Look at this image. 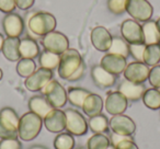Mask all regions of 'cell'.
Masks as SVG:
<instances>
[{
  "label": "cell",
  "mask_w": 160,
  "mask_h": 149,
  "mask_svg": "<svg viewBox=\"0 0 160 149\" xmlns=\"http://www.w3.org/2000/svg\"><path fill=\"white\" fill-rule=\"evenodd\" d=\"M27 18L28 30L35 36H45L55 31L57 25L55 16L46 11H35Z\"/></svg>",
  "instance_id": "1"
},
{
  "label": "cell",
  "mask_w": 160,
  "mask_h": 149,
  "mask_svg": "<svg viewBox=\"0 0 160 149\" xmlns=\"http://www.w3.org/2000/svg\"><path fill=\"white\" fill-rule=\"evenodd\" d=\"M82 65H85V62L79 52L75 48H68L60 55L59 65L57 67L58 75L62 79L68 81Z\"/></svg>",
  "instance_id": "2"
},
{
  "label": "cell",
  "mask_w": 160,
  "mask_h": 149,
  "mask_svg": "<svg viewBox=\"0 0 160 149\" xmlns=\"http://www.w3.org/2000/svg\"><path fill=\"white\" fill-rule=\"evenodd\" d=\"M43 126V120L32 112H27L20 117L18 134L24 142H30L36 138Z\"/></svg>",
  "instance_id": "3"
},
{
  "label": "cell",
  "mask_w": 160,
  "mask_h": 149,
  "mask_svg": "<svg viewBox=\"0 0 160 149\" xmlns=\"http://www.w3.org/2000/svg\"><path fill=\"white\" fill-rule=\"evenodd\" d=\"M19 122L20 117L12 107H7L0 110V138H18Z\"/></svg>",
  "instance_id": "4"
},
{
  "label": "cell",
  "mask_w": 160,
  "mask_h": 149,
  "mask_svg": "<svg viewBox=\"0 0 160 149\" xmlns=\"http://www.w3.org/2000/svg\"><path fill=\"white\" fill-rule=\"evenodd\" d=\"M42 94L47 99L54 109H60L67 103V91L55 79H52L42 90Z\"/></svg>",
  "instance_id": "5"
},
{
  "label": "cell",
  "mask_w": 160,
  "mask_h": 149,
  "mask_svg": "<svg viewBox=\"0 0 160 149\" xmlns=\"http://www.w3.org/2000/svg\"><path fill=\"white\" fill-rule=\"evenodd\" d=\"M126 12L136 21L146 22L151 20L153 8L148 0H128Z\"/></svg>",
  "instance_id": "6"
},
{
  "label": "cell",
  "mask_w": 160,
  "mask_h": 149,
  "mask_svg": "<svg viewBox=\"0 0 160 149\" xmlns=\"http://www.w3.org/2000/svg\"><path fill=\"white\" fill-rule=\"evenodd\" d=\"M42 45L45 51L62 55L69 48V40L62 32L53 31L43 36Z\"/></svg>",
  "instance_id": "7"
},
{
  "label": "cell",
  "mask_w": 160,
  "mask_h": 149,
  "mask_svg": "<svg viewBox=\"0 0 160 149\" xmlns=\"http://www.w3.org/2000/svg\"><path fill=\"white\" fill-rule=\"evenodd\" d=\"M66 115V129L68 133L75 136H82L88 132V122L83 115L77 110L67 109L65 111Z\"/></svg>",
  "instance_id": "8"
},
{
  "label": "cell",
  "mask_w": 160,
  "mask_h": 149,
  "mask_svg": "<svg viewBox=\"0 0 160 149\" xmlns=\"http://www.w3.org/2000/svg\"><path fill=\"white\" fill-rule=\"evenodd\" d=\"M53 77H54L53 70L40 67V68H38L32 73L31 76L25 78L24 86L29 91L32 92L41 91L53 79Z\"/></svg>",
  "instance_id": "9"
},
{
  "label": "cell",
  "mask_w": 160,
  "mask_h": 149,
  "mask_svg": "<svg viewBox=\"0 0 160 149\" xmlns=\"http://www.w3.org/2000/svg\"><path fill=\"white\" fill-rule=\"evenodd\" d=\"M109 128L118 135L132 136L136 131V124L129 116L124 114L113 115L109 121Z\"/></svg>",
  "instance_id": "10"
},
{
  "label": "cell",
  "mask_w": 160,
  "mask_h": 149,
  "mask_svg": "<svg viewBox=\"0 0 160 149\" xmlns=\"http://www.w3.org/2000/svg\"><path fill=\"white\" fill-rule=\"evenodd\" d=\"M121 34L128 44L144 43L142 25L134 19H127L123 21L121 24Z\"/></svg>",
  "instance_id": "11"
},
{
  "label": "cell",
  "mask_w": 160,
  "mask_h": 149,
  "mask_svg": "<svg viewBox=\"0 0 160 149\" xmlns=\"http://www.w3.org/2000/svg\"><path fill=\"white\" fill-rule=\"evenodd\" d=\"M150 68L142 62H132L124 70V78L135 83H144L148 80Z\"/></svg>",
  "instance_id": "12"
},
{
  "label": "cell",
  "mask_w": 160,
  "mask_h": 149,
  "mask_svg": "<svg viewBox=\"0 0 160 149\" xmlns=\"http://www.w3.org/2000/svg\"><path fill=\"white\" fill-rule=\"evenodd\" d=\"M90 40H91L94 48L98 49L99 52L108 53L110 47H111L113 36L104 27L98 25V27L92 29L91 34H90Z\"/></svg>",
  "instance_id": "13"
},
{
  "label": "cell",
  "mask_w": 160,
  "mask_h": 149,
  "mask_svg": "<svg viewBox=\"0 0 160 149\" xmlns=\"http://www.w3.org/2000/svg\"><path fill=\"white\" fill-rule=\"evenodd\" d=\"M2 29L7 37H20L24 30V21L19 14L8 13L2 19Z\"/></svg>",
  "instance_id": "14"
},
{
  "label": "cell",
  "mask_w": 160,
  "mask_h": 149,
  "mask_svg": "<svg viewBox=\"0 0 160 149\" xmlns=\"http://www.w3.org/2000/svg\"><path fill=\"white\" fill-rule=\"evenodd\" d=\"M128 101L118 91L110 92L104 101V109L111 115L123 114L127 109Z\"/></svg>",
  "instance_id": "15"
},
{
  "label": "cell",
  "mask_w": 160,
  "mask_h": 149,
  "mask_svg": "<svg viewBox=\"0 0 160 149\" xmlns=\"http://www.w3.org/2000/svg\"><path fill=\"white\" fill-rule=\"evenodd\" d=\"M43 124L51 133H62L66 129V115L60 109H53L44 118Z\"/></svg>",
  "instance_id": "16"
},
{
  "label": "cell",
  "mask_w": 160,
  "mask_h": 149,
  "mask_svg": "<svg viewBox=\"0 0 160 149\" xmlns=\"http://www.w3.org/2000/svg\"><path fill=\"white\" fill-rule=\"evenodd\" d=\"M100 66L104 68L107 71L111 72L112 75H120L123 73L127 66L126 58L120 55H115V54L107 53L102 57L100 62Z\"/></svg>",
  "instance_id": "17"
},
{
  "label": "cell",
  "mask_w": 160,
  "mask_h": 149,
  "mask_svg": "<svg viewBox=\"0 0 160 149\" xmlns=\"http://www.w3.org/2000/svg\"><path fill=\"white\" fill-rule=\"evenodd\" d=\"M118 91L122 93L127 99V101L135 102V101L142 99V96L146 91V87L144 86V83H135L125 79L120 83Z\"/></svg>",
  "instance_id": "18"
},
{
  "label": "cell",
  "mask_w": 160,
  "mask_h": 149,
  "mask_svg": "<svg viewBox=\"0 0 160 149\" xmlns=\"http://www.w3.org/2000/svg\"><path fill=\"white\" fill-rule=\"evenodd\" d=\"M91 77L94 85L97 87L101 88V89L111 88L112 86H114V83L116 81L115 75H112L111 72L107 71L100 65L93 66V68L91 69Z\"/></svg>",
  "instance_id": "19"
},
{
  "label": "cell",
  "mask_w": 160,
  "mask_h": 149,
  "mask_svg": "<svg viewBox=\"0 0 160 149\" xmlns=\"http://www.w3.org/2000/svg\"><path fill=\"white\" fill-rule=\"evenodd\" d=\"M54 107L47 101L44 96H33L29 100V110L30 112L38 115L41 118H44Z\"/></svg>",
  "instance_id": "20"
},
{
  "label": "cell",
  "mask_w": 160,
  "mask_h": 149,
  "mask_svg": "<svg viewBox=\"0 0 160 149\" xmlns=\"http://www.w3.org/2000/svg\"><path fill=\"white\" fill-rule=\"evenodd\" d=\"M103 107H104V102H103L102 98L96 93H90L86 98L81 109H82L83 113L86 115H88L89 117H92V116L101 114Z\"/></svg>",
  "instance_id": "21"
},
{
  "label": "cell",
  "mask_w": 160,
  "mask_h": 149,
  "mask_svg": "<svg viewBox=\"0 0 160 149\" xmlns=\"http://www.w3.org/2000/svg\"><path fill=\"white\" fill-rule=\"evenodd\" d=\"M142 36H144L145 45L160 44V31L157 27V23L153 20L144 22L142 25Z\"/></svg>",
  "instance_id": "22"
},
{
  "label": "cell",
  "mask_w": 160,
  "mask_h": 149,
  "mask_svg": "<svg viewBox=\"0 0 160 149\" xmlns=\"http://www.w3.org/2000/svg\"><path fill=\"white\" fill-rule=\"evenodd\" d=\"M19 46H20V38L19 37H6L2 49H1L6 59L10 60V62H19L21 59Z\"/></svg>",
  "instance_id": "23"
},
{
  "label": "cell",
  "mask_w": 160,
  "mask_h": 149,
  "mask_svg": "<svg viewBox=\"0 0 160 149\" xmlns=\"http://www.w3.org/2000/svg\"><path fill=\"white\" fill-rule=\"evenodd\" d=\"M21 58H28V59H34L40 55V47H38L36 41L30 37H24L20 40V46H19Z\"/></svg>",
  "instance_id": "24"
},
{
  "label": "cell",
  "mask_w": 160,
  "mask_h": 149,
  "mask_svg": "<svg viewBox=\"0 0 160 149\" xmlns=\"http://www.w3.org/2000/svg\"><path fill=\"white\" fill-rule=\"evenodd\" d=\"M91 92H89L87 89L79 87H69L67 90V100L73 107H81Z\"/></svg>",
  "instance_id": "25"
},
{
  "label": "cell",
  "mask_w": 160,
  "mask_h": 149,
  "mask_svg": "<svg viewBox=\"0 0 160 149\" xmlns=\"http://www.w3.org/2000/svg\"><path fill=\"white\" fill-rule=\"evenodd\" d=\"M60 60V55L55 53H52L48 51H43L42 53L38 55V64L42 68L49 69V70H54L58 67Z\"/></svg>",
  "instance_id": "26"
},
{
  "label": "cell",
  "mask_w": 160,
  "mask_h": 149,
  "mask_svg": "<svg viewBox=\"0 0 160 149\" xmlns=\"http://www.w3.org/2000/svg\"><path fill=\"white\" fill-rule=\"evenodd\" d=\"M144 62L149 67H153L160 62V44L146 45L144 52Z\"/></svg>",
  "instance_id": "27"
},
{
  "label": "cell",
  "mask_w": 160,
  "mask_h": 149,
  "mask_svg": "<svg viewBox=\"0 0 160 149\" xmlns=\"http://www.w3.org/2000/svg\"><path fill=\"white\" fill-rule=\"evenodd\" d=\"M142 102L148 109L159 110L160 109V89L150 88L146 89L142 96Z\"/></svg>",
  "instance_id": "28"
},
{
  "label": "cell",
  "mask_w": 160,
  "mask_h": 149,
  "mask_svg": "<svg viewBox=\"0 0 160 149\" xmlns=\"http://www.w3.org/2000/svg\"><path fill=\"white\" fill-rule=\"evenodd\" d=\"M88 126L94 134H103L109 129V120L103 114H98L89 118Z\"/></svg>",
  "instance_id": "29"
},
{
  "label": "cell",
  "mask_w": 160,
  "mask_h": 149,
  "mask_svg": "<svg viewBox=\"0 0 160 149\" xmlns=\"http://www.w3.org/2000/svg\"><path fill=\"white\" fill-rule=\"evenodd\" d=\"M108 53L115 54V55H120V56H123V57L127 58V56L129 55L128 43H127L123 37L114 36L113 40H112L111 47H110Z\"/></svg>",
  "instance_id": "30"
},
{
  "label": "cell",
  "mask_w": 160,
  "mask_h": 149,
  "mask_svg": "<svg viewBox=\"0 0 160 149\" xmlns=\"http://www.w3.org/2000/svg\"><path fill=\"white\" fill-rule=\"evenodd\" d=\"M36 70V64L33 59L21 58L17 64V72L20 77L28 78Z\"/></svg>",
  "instance_id": "31"
},
{
  "label": "cell",
  "mask_w": 160,
  "mask_h": 149,
  "mask_svg": "<svg viewBox=\"0 0 160 149\" xmlns=\"http://www.w3.org/2000/svg\"><path fill=\"white\" fill-rule=\"evenodd\" d=\"M110 145V138L104 134H94L87 142L88 149H107Z\"/></svg>",
  "instance_id": "32"
},
{
  "label": "cell",
  "mask_w": 160,
  "mask_h": 149,
  "mask_svg": "<svg viewBox=\"0 0 160 149\" xmlns=\"http://www.w3.org/2000/svg\"><path fill=\"white\" fill-rule=\"evenodd\" d=\"M55 149H73L75 139L70 133H59L54 139Z\"/></svg>",
  "instance_id": "33"
},
{
  "label": "cell",
  "mask_w": 160,
  "mask_h": 149,
  "mask_svg": "<svg viewBox=\"0 0 160 149\" xmlns=\"http://www.w3.org/2000/svg\"><path fill=\"white\" fill-rule=\"evenodd\" d=\"M128 0H108L107 6L111 13L120 16L126 11V6Z\"/></svg>",
  "instance_id": "34"
},
{
  "label": "cell",
  "mask_w": 160,
  "mask_h": 149,
  "mask_svg": "<svg viewBox=\"0 0 160 149\" xmlns=\"http://www.w3.org/2000/svg\"><path fill=\"white\" fill-rule=\"evenodd\" d=\"M129 55L133 56L136 62H144V52L146 48V45L144 43H137V44H128Z\"/></svg>",
  "instance_id": "35"
},
{
  "label": "cell",
  "mask_w": 160,
  "mask_h": 149,
  "mask_svg": "<svg viewBox=\"0 0 160 149\" xmlns=\"http://www.w3.org/2000/svg\"><path fill=\"white\" fill-rule=\"evenodd\" d=\"M148 81L152 88L160 89V65H156L150 69Z\"/></svg>",
  "instance_id": "36"
},
{
  "label": "cell",
  "mask_w": 160,
  "mask_h": 149,
  "mask_svg": "<svg viewBox=\"0 0 160 149\" xmlns=\"http://www.w3.org/2000/svg\"><path fill=\"white\" fill-rule=\"evenodd\" d=\"M0 149H22L18 138H6L0 140Z\"/></svg>",
  "instance_id": "37"
},
{
  "label": "cell",
  "mask_w": 160,
  "mask_h": 149,
  "mask_svg": "<svg viewBox=\"0 0 160 149\" xmlns=\"http://www.w3.org/2000/svg\"><path fill=\"white\" fill-rule=\"evenodd\" d=\"M16 8V0H0V11L3 13H12Z\"/></svg>",
  "instance_id": "38"
},
{
  "label": "cell",
  "mask_w": 160,
  "mask_h": 149,
  "mask_svg": "<svg viewBox=\"0 0 160 149\" xmlns=\"http://www.w3.org/2000/svg\"><path fill=\"white\" fill-rule=\"evenodd\" d=\"M35 3V0H16V6L20 10L28 11L30 10Z\"/></svg>",
  "instance_id": "39"
},
{
  "label": "cell",
  "mask_w": 160,
  "mask_h": 149,
  "mask_svg": "<svg viewBox=\"0 0 160 149\" xmlns=\"http://www.w3.org/2000/svg\"><path fill=\"white\" fill-rule=\"evenodd\" d=\"M133 139L132 136H124V135H118V134L112 133L111 137H110V142H111V145L113 147H115L118 142H123V140H131Z\"/></svg>",
  "instance_id": "40"
},
{
  "label": "cell",
  "mask_w": 160,
  "mask_h": 149,
  "mask_svg": "<svg viewBox=\"0 0 160 149\" xmlns=\"http://www.w3.org/2000/svg\"><path fill=\"white\" fill-rule=\"evenodd\" d=\"M116 149H139L137 147V145L133 142V139L131 140H123V142H118L115 146Z\"/></svg>",
  "instance_id": "41"
},
{
  "label": "cell",
  "mask_w": 160,
  "mask_h": 149,
  "mask_svg": "<svg viewBox=\"0 0 160 149\" xmlns=\"http://www.w3.org/2000/svg\"><path fill=\"white\" fill-rule=\"evenodd\" d=\"M85 71H86V65H82V66L80 67V68L78 69L75 73H73V76L71 77L68 81H78V80H80V79L83 77V75H85Z\"/></svg>",
  "instance_id": "42"
},
{
  "label": "cell",
  "mask_w": 160,
  "mask_h": 149,
  "mask_svg": "<svg viewBox=\"0 0 160 149\" xmlns=\"http://www.w3.org/2000/svg\"><path fill=\"white\" fill-rule=\"evenodd\" d=\"M5 36L2 35V34L0 33V52H1V49H2V46H3V43H5Z\"/></svg>",
  "instance_id": "43"
},
{
  "label": "cell",
  "mask_w": 160,
  "mask_h": 149,
  "mask_svg": "<svg viewBox=\"0 0 160 149\" xmlns=\"http://www.w3.org/2000/svg\"><path fill=\"white\" fill-rule=\"evenodd\" d=\"M29 149H48V148L45 146H41V145H34V146L30 147Z\"/></svg>",
  "instance_id": "44"
},
{
  "label": "cell",
  "mask_w": 160,
  "mask_h": 149,
  "mask_svg": "<svg viewBox=\"0 0 160 149\" xmlns=\"http://www.w3.org/2000/svg\"><path fill=\"white\" fill-rule=\"evenodd\" d=\"M156 23H157V27H158V29H159V31H160V18H158V19H157Z\"/></svg>",
  "instance_id": "45"
},
{
  "label": "cell",
  "mask_w": 160,
  "mask_h": 149,
  "mask_svg": "<svg viewBox=\"0 0 160 149\" xmlns=\"http://www.w3.org/2000/svg\"><path fill=\"white\" fill-rule=\"evenodd\" d=\"M2 77H3V72H2V70H1V68H0V80L2 79Z\"/></svg>",
  "instance_id": "46"
},
{
  "label": "cell",
  "mask_w": 160,
  "mask_h": 149,
  "mask_svg": "<svg viewBox=\"0 0 160 149\" xmlns=\"http://www.w3.org/2000/svg\"><path fill=\"white\" fill-rule=\"evenodd\" d=\"M107 149H116V148H115V147H113V146H112V145H110V146L108 147Z\"/></svg>",
  "instance_id": "47"
},
{
  "label": "cell",
  "mask_w": 160,
  "mask_h": 149,
  "mask_svg": "<svg viewBox=\"0 0 160 149\" xmlns=\"http://www.w3.org/2000/svg\"><path fill=\"white\" fill-rule=\"evenodd\" d=\"M78 149H82V148H78Z\"/></svg>",
  "instance_id": "48"
}]
</instances>
